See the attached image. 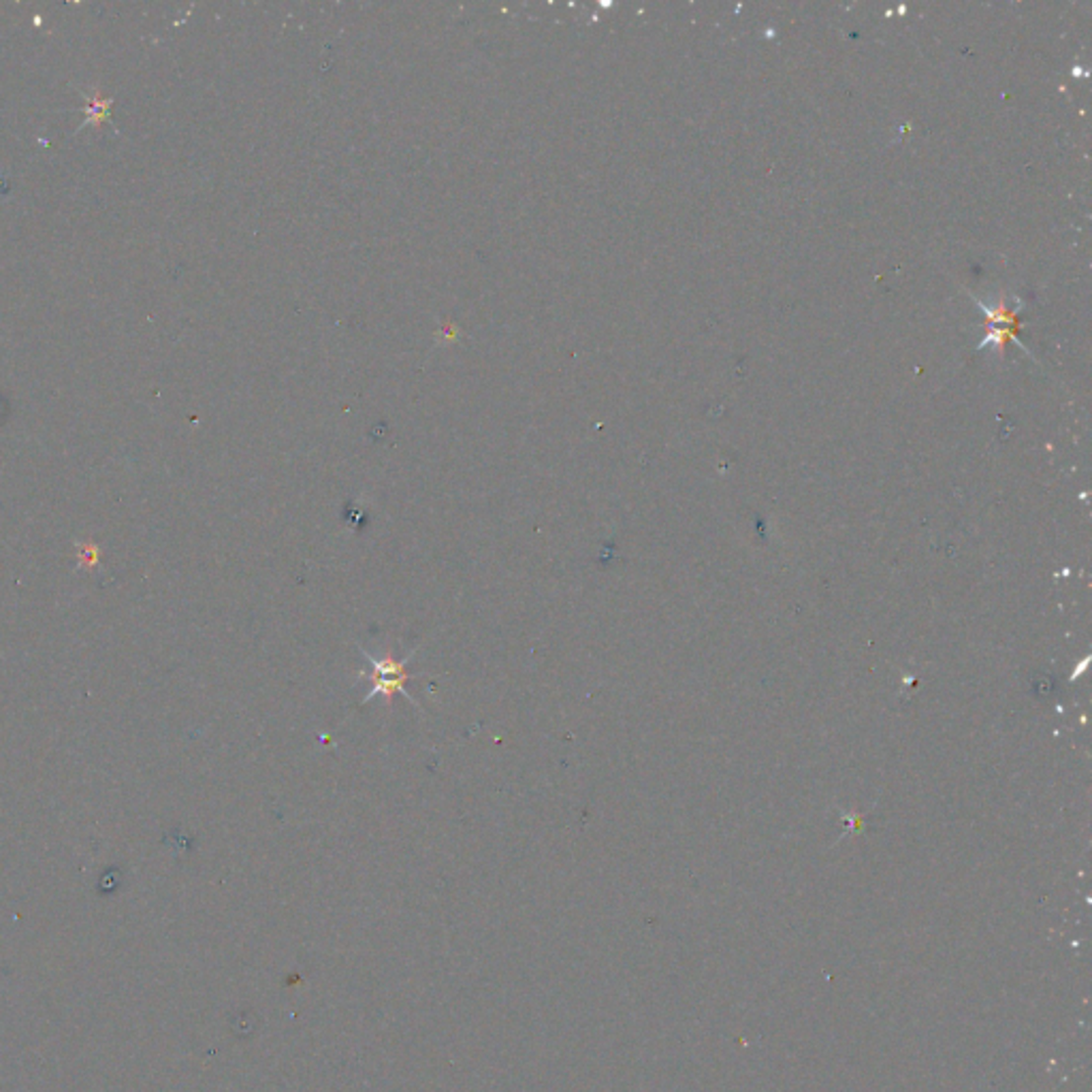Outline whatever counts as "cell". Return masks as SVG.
<instances>
[{"instance_id":"2","label":"cell","mask_w":1092,"mask_h":1092,"mask_svg":"<svg viewBox=\"0 0 1092 1092\" xmlns=\"http://www.w3.org/2000/svg\"><path fill=\"white\" fill-rule=\"evenodd\" d=\"M86 120L82 124L88 126V124H95V126H101L105 120H109V108H111V99H103L99 92H95V97H86Z\"/></svg>"},{"instance_id":"1","label":"cell","mask_w":1092,"mask_h":1092,"mask_svg":"<svg viewBox=\"0 0 1092 1092\" xmlns=\"http://www.w3.org/2000/svg\"><path fill=\"white\" fill-rule=\"evenodd\" d=\"M363 657L367 666H370V681H372V692L365 695L363 702L367 700H374L378 698V695H383L387 706H393L395 702V695H403V698L410 700L412 704H416L410 693L405 692V683L412 681V675L405 670V664L410 662V657H403V660H400V657H395L393 651H387L385 655H372L367 653L365 649H361Z\"/></svg>"}]
</instances>
